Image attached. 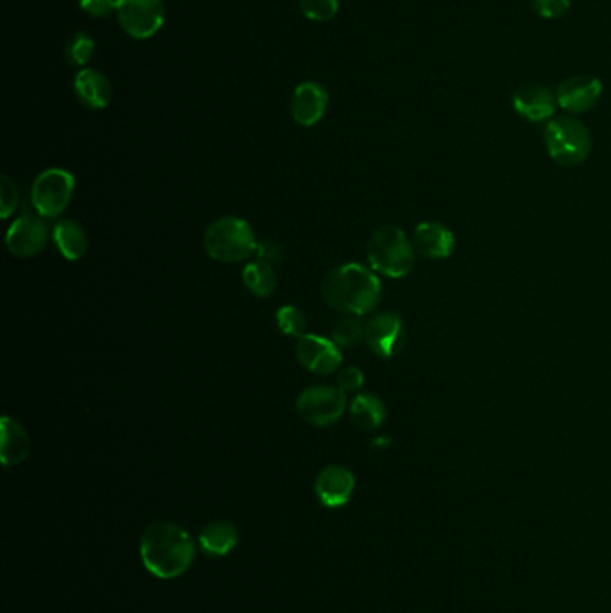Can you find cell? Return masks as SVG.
<instances>
[{
    "mask_svg": "<svg viewBox=\"0 0 611 613\" xmlns=\"http://www.w3.org/2000/svg\"><path fill=\"white\" fill-rule=\"evenodd\" d=\"M140 558L155 578H178L194 563L196 542L187 529L174 522H155L142 535Z\"/></svg>",
    "mask_w": 611,
    "mask_h": 613,
    "instance_id": "obj_1",
    "label": "cell"
},
{
    "mask_svg": "<svg viewBox=\"0 0 611 613\" xmlns=\"http://www.w3.org/2000/svg\"><path fill=\"white\" fill-rule=\"evenodd\" d=\"M321 296L328 307L350 316L370 314L382 298V284L373 269L357 262L337 266L323 278Z\"/></svg>",
    "mask_w": 611,
    "mask_h": 613,
    "instance_id": "obj_2",
    "label": "cell"
},
{
    "mask_svg": "<svg viewBox=\"0 0 611 613\" xmlns=\"http://www.w3.org/2000/svg\"><path fill=\"white\" fill-rule=\"evenodd\" d=\"M414 244L402 228L380 226L368 241L366 255L373 271L389 278H402L414 266Z\"/></svg>",
    "mask_w": 611,
    "mask_h": 613,
    "instance_id": "obj_3",
    "label": "cell"
},
{
    "mask_svg": "<svg viewBox=\"0 0 611 613\" xmlns=\"http://www.w3.org/2000/svg\"><path fill=\"white\" fill-rule=\"evenodd\" d=\"M257 239L250 223L242 217H219L208 226L203 246L210 259L217 262H242L257 251Z\"/></svg>",
    "mask_w": 611,
    "mask_h": 613,
    "instance_id": "obj_4",
    "label": "cell"
},
{
    "mask_svg": "<svg viewBox=\"0 0 611 613\" xmlns=\"http://www.w3.org/2000/svg\"><path fill=\"white\" fill-rule=\"evenodd\" d=\"M543 142L554 162L565 167L583 164L592 151V135L576 117L563 115L547 122Z\"/></svg>",
    "mask_w": 611,
    "mask_h": 613,
    "instance_id": "obj_5",
    "label": "cell"
},
{
    "mask_svg": "<svg viewBox=\"0 0 611 613\" xmlns=\"http://www.w3.org/2000/svg\"><path fill=\"white\" fill-rule=\"evenodd\" d=\"M76 178L65 169L52 167L36 176L31 187V205L38 216L54 219L61 216L74 198Z\"/></svg>",
    "mask_w": 611,
    "mask_h": 613,
    "instance_id": "obj_6",
    "label": "cell"
},
{
    "mask_svg": "<svg viewBox=\"0 0 611 613\" xmlns=\"http://www.w3.org/2000/svg\"><path fill=\"white\" fill-rule=\"evenodd\" d=\"M296 411L307 424L330 427L345 415L346 393L337 386H312L296 398Z\"/></svg>",
    "mask_w": 611,
    "mask_h": 613,
    "instance_id": "obj_7",
    "label": "cell"
},
{
    "mask_svg": "<svg viewBox=\"0 0 611 613\" xmlns=\"http://www.w3.org/2000/svg\"><path fill=\"white\" fill-rule=\"evenodd\" d=\"M115 13L122 29L135 40H147L164 27V0H117Z\"/></svg>",
    "mask_w": 611,
    "mask_h": 613,
    "instance_id": "obj_8",
    "label": "cell"
},
{
    "mask_svg": "<svg viewBox=\"0 0 611 613\" xmlns=\"http://www.w3.org/2000/svg\"><path fill=\"white\" fill-rule=\"evenodd\" d=\"M364 341L371 352L382 359H391L402 352L405 345L404 321L396 312H377L371 316L364 330Z\"/></svg>",
    "mask_w": 611,
    "mask_h": 613,
    "instance_id": "obj_9",
    "label": "cell"
},
{
    "mask_svg": "<svg viewBox=\"0 0 611 613\" xmlns=\"http://www.w3.org/2000/svg\"><path fill=\"white\" fill-rule=\"evenodd\" d=\"M49 241V228L44 217L26 212L9 226L6 246L9 253L18 259H31L44 251Z\"/></svg>",
    "mask_w": 611,
    "mask_h": 613,
    "instance_id": "obj_10",
    "label": "cell"
},
{
    "mask_svg": "<svg viewBox=\"0 0 611 613\" xmlns=\"http://www.w3.org/2000/svg\"><path fill=\"white\" fill-rule=\"evenodd\" d=\"M603 81L590 74H579L561 81L556 88V103L561 110L579 115L590 112L603 97Z\"/></svg>",
    "mask_w": 611,
    "mask_h": 613,
    "instance_id": "obj_11",
    "label": "cell"
},
{
    "mask_svg": "<svg viewBox=\"0 0 611 613\" xmlns=\"http://www.w3.org/2000/svg\"><path fill=\"white\" fill-rule=\"evenodd\" d=\"M296 359L305 370L318 375H330L343 364L339 346L328 337L303 334L296 341Z\"/></svg>",
    "mask_w": 611,
    "mask_h": 613,
    "instance_id": "obj_12",
    "label": "cell"
},
{
    "mask_svg": "<svg viewBox=\"0 0 611 613\" xmlns=\"http://www.w3.org/2000/svg\"><path fill=\"white\" fill-rule=\"evenodd\" d=\"M328 95L327 88L316 81H305L300 83L294 90L293 99H291V113L296 124H300L303 128L316 126L327 113Z\"/></svg>",
    "mask_w": 611,
    "mask_h": 613,
    "instance_id": "obj_13",
    "label": "cell"
},
{
    "mask_svg": "<svg viewBox=\"0 0 611 613\" xmlns=\"http://www.w3.org/2000/svg\"><path fill=\"white\" fill-rule=\"evenodd\" d=\"M513 108L515 112L529 122L549 121L556 112V94L538 83H527L515 90L513 94Z\"/></svg>",
    "mask_w": 611,
    "mask_h": 613,
    "instance_id": "obj_14",
    "label": "cell"
},
{
    "mask_svg": "<svg viewBox=\"0 0 611 613\" xmlns=\"http://www.w3.org/2000/svg\"><path fill=\"white\" fill-rule=\"evenodd\" d=\"M355 490V477L348 468L330 465L319 472L314 484V492L319 502L327 508H341L352 499Z\"/></svg>",
    "mask_w": 611,
    "mask_h": 613,
    "instance_id": "obj_15",
    "label": "cell"
},
{
    "mask_svg": "<svg viewBox=\"0 0 611 613\" xmlns=\"http://www.w3.org/2000/svg\"><path fill=\"white\" fill-rule=\"evenodd\" d=\"M414 250L432 260L448 259L456 248L454 232L438 221H423L414 228Z\"/></svg>",
    "mask_w": 611,
    "mask_h": 613,
    "instance_id": "obj_16",
    "label": "cell"
},
{
    "mask_svg": "<svg viewBox=\"0 0 611 613\" xmlns=\"http://www.w3.org/2000/svg\"><path fill=\"white\" fill-rule=\"evenodd\" d=\"M74 92L90 110H104L113 99L110 79L94 69L79 70L74 78Z\"/></svg>",
    "mask_w": 611,
    "mask_h": 613,
    "instance_id": "obj_17",
    "label": "cell"
},
{
    "mask_svg": "<svg viewBox=\"0 0 611 613\" xmlns=\"http://www.w3.org/2000/svg\"><path fill=\"white\" fill-rule=\"evenodd\" d=\"M31 452L29 434L17 420L4 416L2 418V436H0V458L4 467H17L26 461Z\"/></svg>",
    "mask_w": 611,
    "mask_h": 613,
    "instance_id": "obj_18",
    "label": "cell"
},
{
    "mask_svg": "<svg viewBox=\"0 0 611 613\" xmlns=\"http://www.w3.org/2000/svg\"><path fill=\"white\" fill-rule=\"evenodd\" d=\"M198 544L207 556H226L239 544V529L230 520L210 522L199 533Z\"/></svg>",
    "mask_w": 611,
    "mask_h": 613,
    "instance_id": "obj_19",
    "label": "cell"
},
{
    "mask_svg": "<svg viewBox=\"0 0 611 613\" xmlns=\"http://www.w3.org/2000/svg\"><path fill=\"white\" fill-rule=\"evenodd\" d=\"M52 241L67 260L83 259L88 250L87 232L72 219H61L52 228Z\"/></svg>",
    "mask_w": 611,
    "mask_h": 613,
    "instance_id": "obj_20",
    "label": "cell"
},
{
    "mask_svg": "<svg viewBox=\"0 0 611 613\" xmlns=\"http://www.w3.org/2000/svg\"><path fill=\"white\" fill-rule=\"evenodd\" d=\"M353 424L362 431H377L386 422V406L379 397L371 393H359L350 404Z\"/></svg>",
    "mask_w": 611,
    "mask_h": 613,
    "instance_id": "obj_21",
    "label": "cell"
},
{
    "mask_svg": "<svg viewBox=\"0 0 611 613\" xmlns=\"http://www.w3.org/2000/svg\"><path fill=\"white\" fill-rule=\"evenodd\" d=\"M242 282L255 296L266 298L275 293L278 278H276L273 264L264 262V260H255L242 271Z\"/></svg>",
    "mask_w": 611,
    "mask_h": 613,
    "instance_id": "obj_22",
    "label": "cell"
},
{
    "mask_svg": "<svg viewBox=\"0 0 611 613\" xmlns=\"http://www.w3.org/2000/svg\"><path fill=\"white\" fill-rule=\"evenodd\" d=\"M364 330L366 325L359 320V316H348L336 321V325L332 327L330 339L336 343L339 348H353L359 345L364 339Z\"/></svg>",
    "mask_w": 611,
    "mask_h": 613,
    "instance_id": "obj_23",
    "label": "cell"
},
{
    "mask_svg": "<svg viewBox=\"0 0 611 613\" xmlns=\"http://www.w3.org/2000/svg\"><path fill=\"white\" fill-rule=\"evenodd\" d=\"M94 52V38L83 31L74 33L65 44V60L72 67H85L92 60Z\"/></svg>",
    "mask_w": 611,
    "mask_h": 613,
    "instance_id": "obj_24",
    "label": "cell"
},
{
    "mask_svg": "<svg viewBox=\"0 0 611 613\" xmlns=\"http://www.w3.org/2000/svg\"><path fill=\"white\" fill-rule=\"evenodd\" d=\"M276 325L285 336L302 337L307 329V316L296 305H284L276 312Z\"/></svg>",
    "mask_w": 611,
    "mask_h": 613,
    "instance_id": "obj_25",
    "label": "cell"
},
{
    "mask_svg": "<svg viewBox=\"0 0 611 613\" xmlns=\"http://www.w3.org/2000/svg\"><path fill=\"white\" fill-rule=\"evenodd\" d=\"M303 15L314 22H328L339 11V0H298Z\"/></svg>",
    "mask_w": 611,
    "mask_h": 613,
    "instance_id": "obj_26",
    "label": "cell"
},
{
    "mask_svg": "<svg viewBox=\"0 0 611 613\" xmlns=\"http://www.w3.org/2000/svg\"><path fill=\"white\" fill-rule=\"evenodd\" d=\"M529 4L534 13L545 20L565 17L570 9V0H529Z\"/></svg>",
    "mask_w": 611,
    "mask_h": 613,
    "instance_id": "obj_27",
    "label": "cell"
},
{
    "mask_svg": "<svg viewBox=\"0 0 611 613\" xmlns=\"http://www.w3.org/2000/svg\"><path fill=\"white\" fill-rule=\"evenodd\" d=\"M18 208V187L8 176L0 178V216L8 219Z\"/></svg>",
    "mask_w": 611,
    "mask_h": 613,
    "instance_id": "obj_28",
    "label": "cell"
},
{
    "mask_svg": "<svg viewBox=\"0 0 611 613\" xmlns=\"http://www.w3.org/2000/svg\"><path fill=\"white\" fill-rule=\"evenodd\" d=\"M362 384H364V373L355 366H348L345 370H341L337 377V388L343 393H355L362 388Z\"/></svg>",
    "mask_w": 611,
    "mask_h": 613,
    "instance_id": "obj_29",
    "label": "cell"
},
{
    "mask_svg": "<svg viewBox=\"0 0 611 613\" xmlns=\"http://www.w3.org/2000/svg\"><path fill=\"white\" fill-rule=\"evenodd\" d=\"M79 6L90 17L104 18L117 9V0H79Z\"/></svg>",
    "mask_w": 611,
    "mask_h": 613,
    "instance_id": "obj_30",
    "label": "cell"
},
{
    "mask_svg": "<svg viewBox=\"0 0 611 613\" xmlns=\"http://www.w3.org/2000/svg\"><path fill=\"white\" fill-rule=\"evenodd\" d=\"M255 255L259 257V260L269 262V264H280L284 260V250L278 242L262 241L257 244V251Z\"/></svg>",
    "mask_w": 611,
    "mask_h": 613,
    "instance_id": "obj_31",
    "label": "cell"
}]
</instances>
